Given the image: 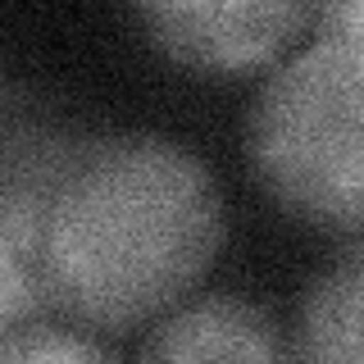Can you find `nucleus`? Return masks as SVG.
Here are the masks:
<instances>
[{"instance_id": "nucleus-1", "label": "nucleus", "mask_w": 364, "mask_h": 364, "mask_svg": "<svg viewBox=\"0 0 364 364\" xmlns=\"http://www.w3.org/2000/svg\"><path fill=\"white\" fill-rule=\"evenodd\" d=\"M228 237L219 182L159 132H87L41 242L50 310L96 337H128L178 310Z\"/></svg>"}, {"instance_id": "nucleus-2", "label": "nucleus", "mask_w": 364, "mask_h": 364, "mask_svg": "<svg viewBox=\"0 0 364 364\" xmlns=\"http://www.w3.org/2000/svg\"><path fill=\"white\" fill-rule=\"evenodd\" d=\"M246 159L296 223L364 242V60L314 41L255 91Z\"/></svg>"}, {"instance_id": "nucleus-3", "label": "nucleus", "mask_w": 364, "mask_h": 364, "mask_svg": "<svg viewBox=\"0 0 364 364\" xmlns=\"http://www.w3.org/2000/svg\"><path fill=\"white\" fill-rule=\"evenodd\" d=\"M87 132L68 128L18 87L5 91V146H0V333L37 318H60L41 287V242L55 191Z\"/></svg>"}, {"instance_id": "nucleus-4", "label": "nucleus", "mask_w": 364, "mask_h": 364, "mask_svg": "<svg viewBox=\"0 0 364 364\" xmlns=\"http://www.w3.org/2000/svg\"><path fill=\"white\" fill-rule=\"evenodd\" d=\"M128 9L168 64L196 77H242L287 50L314 0H128Z\"/></svg>"}, {"instance_id": "nucleus-5", "label": "nucleus", "mask_w": 364, "mask_h": 364, "mask_svg": "<svg viewBox=\"0 0 364 364\" xmlns=\"http://www.w3.org/2000/svg\"><path fill=\"white\" fill-rule=\"evenodd\" d=\"M291 341L246 296H200L168 310L141 341V360H287Z\"/></svg>"}, {"instance_id": "nucleus-6", "label": "nucleus", "mask_w": 364, "mask_h": 364, "mask_svg": "<svg viewBox=\"0 0 364 364\" xmlns=\"http://www.w3.org/2000/svg\"><path fill=\"white\" fill-rule=\"evenodd\" d=\"M296 360H364V242L310 282L291 337Z\"/></svg>"}, {"instance_id": "nucleus-7", "label": "nucleus", "mask_w": 364, "mask_h": 364, "mask_svg": "<svg viewBox=\"0 0 364 364\" xmlns=\"http://www.w3.org/2000/svg\"><path fill=\"white\" fill-rule=\"evenodd\" d=\"M109 350L96 333L68 323V318H37L14 333H0V360H105Z\"/></svg>"}, {"instance_id": "nucleus-8", "label": "nucleus", "mask_w": 364, "mask_h": 364, "mask_svg": "<svg viewBox=\"0 0 364 364\" xmlns=\"http://www.w3.org/2000/svg\"><path fill=\"white\" fill-rule=\"evenodd\" d=\"M310 23L318 41H333L364 60V0H314Z\"/></svg>"}]
</instances>
